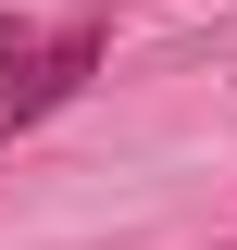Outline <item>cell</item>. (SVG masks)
I'll use <instances>...</instances> for the list:
<instances>
[{"label": "cell", "instance_id": "6da1fadb", "mask_svg": "<svg viewBox=\"0 0 237 250\" xmlns=\"http://www.w3.org/2000/svg\"><path fill=\"white\" fill-rule=\"evenodd\" d=\"M88 62H100V25L38 38V62H25V75H0V138H13V125H38V113H62V100L88 88Z\"/></svg>", "mask_w": 237, "mask_h": 250}]
</instances>
